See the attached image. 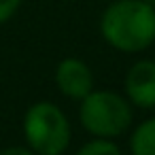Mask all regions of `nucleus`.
<instances>
[{"mask_svg":"<svg viewBox=\"0 0 155 155\" xmlns=\"http://www.w3.org/2000/svg\"><path fill=\"white\" fill-rule=\"evenodd\" d=\"M100 34L117 51H144L155 41V9L144 0H113L100 17Z\"/></svg>","mask_w":155,"mask_h":155,"instance_id":"nucleus-1","label":"nucleus"},{"mask_svg":"<svg viewBox=\"0 0 155 155\" xmlns=\"http://www.w3.org/2000/svg\"><path fill=\"white\" fill-rule=\"evenodd\" d=\"M24 136L36 155H62L70 144V123L53 102H36L24 115Z\"/></svg>","mask_w":155,"mask_h":155,"instance_id":"nucleus-2","label":"nucleus"},{"mask_svg":"<svg viewBox=\"0 0 155 155\" xmlns=\"http://www.w3.org/2000/svg\"><path fill=\"white\" fill-rule=\"evenodd\" d=\"M79 119L96 138H117L132 125V106L117 91L91 89L81 100Z\"/></svg>","mask_w":155,"mask_h":155,"instance_id":"nucleus-3","label":"nucleus"},{"mask_svg":"<svg viewBox=\"0 0 155 155\" xmlns=\"http://www.w3.org/2000/svg\"><path fill=\"white\" fill-rule=\"evenodd\" d=\"M55 85L66 98L83 100L94 89L91 68L79 58H66L55 68Z\"/></svg>","mask_w":155,"mask_h":155,"instance_id":"nucleus-4","label":"nucleus"},{"mask_svg":"<svg viewBox=\"0 0 155 155\" xmlns=\"http://www.w3.org/2000/svg\"><path fill=\"white\" fill-rule=\"evenodd\" d=\"M125 94L127 100L138 108L155 106V62L140 60L125 74Z\"/></svg>","mask_w":155,"mask_h":155,"instance_id":"nucleus-5","label":"nucleus"},{"mask_svg":"<svg viewBox=\"0 0 155 155\" xmlns=\"http://www.w3.org/2000/svg\"><path fill=\"white\" fill-rule=\"evenodd\" d=\"M132 155H155V117L142 121L130 138Z\"/></svg>","mask_w":155,"mask_h":155,"instance_id":"nucleus-6","label":"nucleus"},{"mask_svg":"<svg viewBox=\"0 0 155 155\" xmlns=\"http://www.w3.org/2000/svg\"><path fill=\"white\" fill-rule=\"evenodd\" d=\"M77 155H121V149L110 142V138H94L91 142H85Z\"/></svg>","mask_w":155,"mask_h":155,"instance_id":"nucleus-7","label":"nucleus"},{"mask_svg":"<svg viewBox=\"0 0 155 155\" xmlns=\"http://www.w3.org/2000/svg\"><path fill=\"white\" fill-rule=\"evenodd\" d=\"M19 7H21V0H0V24L9 21Z\"/></svg>","mask_w":155,"mask_h":155,"instance_id":"nucleus-8","label":"nucleus"},{"mask_svg":"<svg viewBox=\"0 0 155 155\" xmlns=\"http://www.w3.org/2000/svg\"><path fill=\"white\" fill-rule=\"evenodd\" d=\"M0 155H36L32 149H26V147H7L0 151Z\"/></svg>","mask_w":155,"mask_h":155,"instance_id":"nucleus-9","label":"nucleus"},{"mask_svg":"<svg viewBox=\"0 0 155 155\" xmlns=\"http://www.w3.org/2000/svg\"><path fill=\"white\" fill-rule=\"evenodd\" d=\"M144 2H147V5H151V7L155 9V0H144Z\"/></svg>","mask_w":155,"mask_h":155,"instance_id":"nucleus-10","label":"nucleus"}]
</instances>
